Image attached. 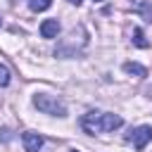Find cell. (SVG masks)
<instances>
[{
  "instance_id": "obj_1",
  "label": "cell",
  "mask_w": 152,
  "mask_h": 152,
  "mask_svg": "<svg viewBox=\"0 0 152 152\" xmlns=\"http://www.w3.org/2000/svg\"><path fill=\"white\" fill-rule=\"evenodd\" d=\"M124 124V119L119 114H112V112H88L83 119H81V126L86 133H109L114 128H119Z\"/></svg>"
},
{
  "instance_id": "obj_2",
  "label": "cell",
  "mask_w": 152,
  "mask_h": 152,
  "mask_svg": "<svg viewBox=\"0 0 152 152\" xmlns=\"http://www.w3.org/2000/svg\"><path fill=\"white\" fill-rule=\"evenodd\" d=\"M33 107L43 114L50 116H66V104L57 97V95H48V93H36L33 95Z\"/></svg>"
},
{
  "instance_id": "obj_3",
  "label": "cell",
  "mask_w": 152,
  "mask_h": 152,
  "mask_svg": "<svg viewBox=\"0 0 152 152\" xmlns=\"http://www.w3.org/2000/svg\"><path fill=\"white\" fill-rule=\"evenodd\" d=\"M76 33H78V28H74L66 38H62V43L55 48V55H57V57H76V55L86 48V43H88V33L81 36L78 40H76Z\"/></svg>"
},
{
  "instance_id": "obj_4",
  "label": "cell",
  "mask_w": 152,
  "mask_h": 152,
  "mask_svg": "<svg viewBox=\"0 0 152 152\" xmlns=\"http://www.w3.org/2000/svg\"><path fill=\"white\" fill-rule=\"evenodd\" d=\"M133 135L128 138L131 142H133V147L135 150H145L147 147V142L152 140V126H138L135 131H131Z\"/></svg>"
},
{
  "instance_id": "obj_5",
  "label": "cell",
  "mask_w": 152,
  "mask_h": 152,
  "mask_svg": "<svg viewBox=\"0 0 152 152\" xmlns=\"http://www.w3.org/2000/svg\"><path fill=\"white\" fill-rule=\"evenodd\" d=\"M21 142H24V147H26V152H38L40 147H43V135L40 133H33V131H26L24 135H21Z\"/></svg>"
},
{
  "instance_id": "obj_6",
  "label": "cell",
  "mask_w": 152,
  "mask_h": 152,
  "mask_svg": "<svg viewBox=\"0 0 152 152\" xmlns=\"http://www.w3.org/2000/svg\"><path fill=\"white\" fill-rule=\"evenodd\" d=\"M59 21L57 19H45L43 24H40V36L43 38H57V33H59Z\"/></svg>"
},
{
  "instance_id": "obj_7",
  "label": "cell",
  "mask_w": 152,
  "mask_h": 152,
  "mask_svg": "<svg viewBox=\"0 0 152 152\" xmlns=\"http://www.w3.org/2000/svg\"><path fill=\"white\" fill-rule=\"evenodd\" d=\"M133 12H138L145 21H152V2H147V0H138V2L133 5Z\"/></svg>"
},
{
  "instance_id": "obj_8",
  "label": "cell",
  "mask_w": 152,
  "mask_h": 152,
  "mask_svg": "<svg viewBox=\"0 0 152 152\" xmlns=\"http://www.w3.org/2000/svg\"><path fill=\"white\" fill-rule=\"evenodd\" d=\"M124 71H126L128 76H138V78L147 76V69H145L142 64H138V62H126V64H124Z\"/></svg>"
},
{
  "instance_id": "obj_9",
  "label": "cell",
  "mask_w": 152,
  "mask_h": 152,
  "mask_svg": "<svg viewBox=\"0 0 152 152\" xmlns=\"http://www.w3.org/2000/svg\"><path fill=\"white\" fill-rule=\"evenodd\" d=\"M50 5H52V0H28V7L33 12H45Z\"/></svg>"
},
{
  "instance_id": "obj_10",
  "label": "cell",
  "mask_w": 152,
  "mask_h": 152,
  "mask_svg": "<svg viewBox=\"0 0 152 152\" xmlns=\"http://www.w3.org/2000/svg\"><path fill=\"white\" fill-rule=\"evenodd\" d=\"M133 45H138V48H147V45H150V43L145 40L142 28H133Z\"/></svg>"
},
{
  "instance_id": "obj_11",
  "label": "cell",
  "mask_w": 152,
  "mask_h": 152,
  "mask_svg": "<svg viewBox=\"0 0 152 152\" xmlns=\"http://www.w3.org/2000/svg\"><path fill=\"white\" fill-rule=\"evenodd\" d=\"M10 81H12V76H10V69L0 62V86L5 88V86H10Z\"/></svg>"
},
{
  "instance_id": "obj_12",
  "label": "cell",
  "mask_w": 152,
  "mask_h": 152,
  "mask_svg": "<svg viewBox=\"0 0 152 152\" xmlns=\"http://www.w3.org/2000/svg\"><path fill=\"white\" fill-rule=\"evenodd\" d=\"M69 2H71V5H76V7H78V5H81V2H83V0H69Z\"/></svg>"
},
{
  "instance_id": "obj_13",
  "label": "cell",
  "mask_w": 152,
  "mask_h": 152,
  "mask_svg": "<svg viewBox=\"0 0 152 152\" xmlns=\"http://www.w3.org/2000/svg\"><path fill=\"white\" fill-rule=\"evenodd\" d=\"M93 2H104V0H93Z\"/></svg>"
},
{
  "instance_id": "obj_14",
  "label": "cell",
  "mask_w": 152,
  "mask_h": 152,
  "mask_svg": "<svg viewBox=\"0 0 152 152\" xmlns=\"http://www.w3.org/2000/svg\"><path fill=\"white\" fill-rule=\"evenodd\" d=\"M71 152H78V150H71Z\"/></svg>"
},
{
  "instance_id": "obj_15",
  "label": "cell",
  "mask_w": 152,
  "mask_h": 152,
  "mask_svg": "<svg viewBox=\"0 0 152 152\" xmlns=\"http://www.w3.org/2000/svg\"><path fill=\"white\" fill-rule=\"evenodd\" d=\"M0 24H2V21H0Z\"/></svg>"
}]
</instances>
